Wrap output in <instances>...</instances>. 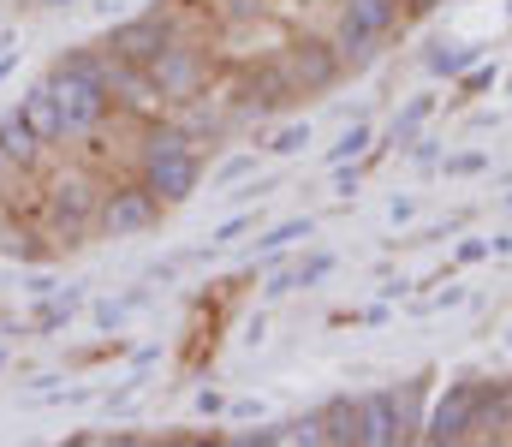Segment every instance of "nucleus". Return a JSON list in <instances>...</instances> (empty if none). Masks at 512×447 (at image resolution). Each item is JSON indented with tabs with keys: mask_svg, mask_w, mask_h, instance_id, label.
Masks as SVG:
<instances>
[{
	"mask_svg": "<svg viewBox=\"0 0 512 447\" xmlns=\"http://www.w3.org/2000/svg\"><path fill=\"white\" fill-rule=\"evenodd\" d=\"M102 173H90L84 161H72V167H54L48 179H42V191H36V221H42V233H48V245L54 251H78V245H90L96 239V209H102Z\"/></svg>",
	"mask_w": 512,
	"mask_h": 447,
	"instance_id": "1",
	"label": "nucleus"
},
{
	"mask_svg": "<svg viewBox=\"0 0 512 447\" xmlns=\"http://www.w3.org/2000/svg\"><path fill=\"white\" fill-rule=\"evenodd\" d=\"M405 24H411V18H405L399 0H334L328 36H334L346 72H364V66L382 60V48H393V42L405 36Z\"/></svg>",
	"mask_w": 512,
	"mask_h": 447,
	"instance_id": "2",
	"label": "nucleus"
},
{
	"mask_svg": "<svg viewBox=\"0 0 512 447\" xmlns=\"http://www.w3.org/2000/svg\"><path fill=\"white\" fill-rule=\"evenodd\" d=\"M185 18L191 12H179V6H149V12H131V18H120V24H108V36H102V48L114 54V60H126V66H155L179 36H185Z\"/></svg>",
	"mask_w": 512,
	"mask_h": 447,
	"instance_id": "3",
	"label": "nucleus"
},
{
	"mask_svg": "<svg viewBox=\"0 0 512 447\" xmlns=\"http://www.w3.org/2000/svg\"><path fill=\"white\" fill-rule=\"evenodd\" d=\"M149 78H155L161 108H185V102L209 96V84H215V48H209L197 30H185V36L149 66Z\"/></svg>",
	"mask_w": 512,
	"mask_h": 447,
	"instance_id": "4",
	"label": "nucleus"
},
{
	"mask_svg": "<svg viewBox=\"0 0 512 447\" xmlns=\"http://www.w3.org/2000/svg\"><path fill=\"white\" fill-rule=\"evenodd\" d=\"M221 102H227L233 120H274V114H286L298 102V90H292L280 54H262V60H245L239 66V78H233V90Z\"/></svg>",
	"mask_w": 512,
	"mask_h": 447,
	"instance_id": "5",
	"label": "nucleus"
},
{
	"mask_svg": "<svg viewBox=\"0 0 512 447\" xmlns=\"http://www.w3.org/2000/svg\"><path fill=\"white\" fill-rule=\"evenodd\" d=\"M167 215V203L131 173V179H108L102 185V209H96V239H143L155 233Z\"/></svg>",
	"mask_w": 512,
	"mask_h": 447,
	"instance_id": "6",
	"label": "nucleus"
},
{
	"mask_svg": "<svg viewBox=\"0 0 512 447\" xmlns=\"http://www.w3.org/2000/svg\"><path fill=\"white\" fill-rule=\"evenodd\" d=\"M274 54H280V66H286V78H292L298 96H328L346 78V60H340V48H334L328 30H298Z\"/></svg>",
	"mask_w": 512,
	"mask_h": 447,
	"instance_id": "7",
	"label": "nucleus"
},
{
	"mask_svg": "<svg viewBox=\"0 0 512 447\" xmlns=\"http://www.w3.org/2000/svg\"><path fill=\"white\" fill-rule=\"evenodd\" d=\"M48 84H54L60 120H66V144H72V138H96V132L108 126V114H120V108H114V96H108V84H102V78H90V72L54 66V72H48Z\"/></svg>",
	"mask_w": 512,
	"mask_h": 447,
	"instance_id": "8",
	"label": "nucleus"
},
{
	"mask_svg": "<svg viewBox=\"0 0 512 447\" xmlns=\"http://www.w3.org/2000/svg\"><path fill=\"white\" fill-rule=\"evenodd\" d=\"M477 382L483 376H453L441 394H429V418H423V442L429 447H465L477 424Z\"/></svg>",
	"mask_w": 512,
	"mask_h": 447,
	"instance_id": "9",
	"label": "nucleus"
},
{
	"mask_svg": "<svg viewBox=\"0 0 512 447\" xmlns=\"http://www.w3.org/2000/svg\"><path fill=\"white\" fill-rule=\"evenodd\" d=\"M137 179H143L167 209H179V203H191V197L203 191V149H179V155L137 161Z\"/></svg>",
	"mask_w": 512,
	"mask_h": 447,
	"instance_id": "10",
	"label": "nucleus"
},
{
	"mask_svg": "<svg viewBox=\"0 0 512 447\" xmlns=\"http://www.w3.org/2000/svg\"><path fill=\"white\" fill-rule=\"evenodd\" d=\"M471 442H512V376H483L477 382V424Z\"/></svg>",
	"mask_w": 512,
	"mask_h": 447,
	"instance_id": "11",
	"label": "nucleus"
},
{
	"mask_svg": "<svg viewBox=\"0 0 512 447\" xmlns=\"http://www.w3.org/2000/svg\"><path fill=\"white\" fill-rule=\"evenodd\" d=\"M358 447H405L399 442V406H393V388H370V394H358Z\"/></svg>",
	"mask_w": 512,
	"mask_h": 447,
	"instance_id": "12",
	"label": "nucleus"
},
{
	"mask_svg": "<svg viewBox=\"0 0 512 447\" xmlns=\"http://www.w3.org/2000/svg\"><path fill=\"white\" fill-rule=\"evenodd\" d=\"M12 108H18V120H24V126H30L48 149H66V120H60V102H54V84H48V78H42V84H30Z\"/></svg>",
	"mask_w": 512,
	"mask_h": 447,
	"instance_id": "13",
	"label": "nucleus"
},
{
	"mask_svg": "<svg viewBox=\"0 0 512 447\" xmlns=\"http://www.w3.org/2000/svg\"><path fill=\"white\" fill-rule=\"evenodd\" d=\"M0 257H12V263H48V257H54V245H48L36 209H30V215H12V209L0 215Z\"/></svg>",
	"mask_w": 512,
	"mask_h": 447,
	"instance_id": "14",
	"label": "nucleus"
},
{
	"mask_svg": "<svg viewBox=\"0 0 512 447\" xmlns=\"http://www.w3.org/2000/svg\"><path fill=\"white\" fill-rule=\"evenodd\" d=\"M0 149H6V161H12L18 173H30V179H36V173L48 167V155H54V149L18 120V108H0Z\"/></svg>",
	"mask_w": 512,
	"mask_h": 447,
	"instance_id": "15",
	"label": "nucleus"
},
{
	"mask_svg": "<svg viewBox=\"0 0 512 447\" xmlns=\"http://www.w3.org/2000/svg\"><path fill=\"white\" fill-rule=\"evenodd\" d=\"M334 269H340V263H334V251H310V257H298L292 269H280V275L262 287V298H286V293H304V287H322Z\"/></svg>",
	"mask_w": 512,
	"mask_h": 447,
	"instance_id": "16",
	"label": "nucleus"
},
{
	"mask_svg": "<svg viewBox=\"0 0 512 447\" xmlns=\"http://www.w3.org/2000/svg\"><path fill=\"white\" fill-rule=\"evenodd\" d=\"M429 120H435V96H405V102L393 108V120H387L382 149H411L417 138H423Z\"/></svg>",
	"mask_w": 512,
	"mask_h": 447,
	"instance_id": "17",
	"label": "nucleus"
},
{
	"mask_svg": "<svg viewBox=\"0 0 512 447\" xmlns=\"http://www.w3.org/2000/svg\"><path fill=\"white\" fill-rule=\"evenodd\" d=\"M435 376H411L405 388H393V406H399V442L411 447V442H423V418H429V388Z\"/></svg>",
	"mask_w": 512,
	"mask_h": 447,
	"instance_id": "18",
	"label": "nucleus"
},
{
	"mask_svg": "<svg viewBox=\"0 0 512 447\" xmlns=\"http://www.w3.org/2000/svg\"><path fill=\"white\" fill-rule=\"evenodd\" d=\"M316 418H322V436H328V447H358V400H352V394L322 400V406H316Z\"/></svg>",
	"mask_w": 512,
	"mask_h": 447,
	"instance_id": "19",
	"label": "nucleus"
},
{
	"mask_svg": "<svg viewBox=\"0 0 512 447\" xmlns=\"http://www.w3.org/2000/svg\"><path fill=\"white\" fill-rule=\"evenodd\" d=\"M316 233V221L310 215H292V221H274V227H262V239H256V269H268L274 257H286L298 239H310Z\"/></svg>",
	"mask_w": 512,
	"mask_h": 447,
	"instance_id": "20",
	"label": "nucleus"
},
{
	"mask_svg": "<svg viewBox=\"0 0 512 447\" xmlns=\"http://www.w3.org/2000/svg\"><path fill=\"white\" fill-rule=\"evenodd\" d=\"M78 310H84V287H54V293H42V304H36V328L42 334H60V328H72Z\"/></svg>",
	"mask_w": 512,
	"mask_h": 447,
	"instance_id": "21",
	"label": "nucleus"
},
{
	"mask_svg": "<svg viewBox=\"0 0 512 447\" xmlns=\"http://www.w3.org/2000/svg\"><path fill=\"white\" fill-rule=\"evenodd\" d=\"M477 60H483L477 42H429V54H423V66H429L435 78H447V84H453L465 66H477Z\"/></svg>",
	"mask_w": 512,
	"mask_h": 447,
	"instance_id": "22",
	"label": "nucleus"
},
{
	"mask_svg": "<svg viewBox=\"0 0 512 447\" xmlns=\"http://www.w3.org/2000/svg\"><path fill=\"white\" fill-rule=\"evenodd\" d=\"M370 149H376V126H370V120H352V126L328 144V167H340V161H364Z\"/></svg>",
	"mask_w": 512,
	"mask_h": 447,
	"instance_id": "23",
	"label": "nucleus"
},
{
	"mask_svg": "<svg viewBox=\"0 0 512 447\" xmlns=\"http://www.w3.org/2000/svg\"><path fill=\"white\" fill-rule=\"evenodd\" d=\"M495 78H501V66H495V60L483 54L477 66H465V72L453 78V96H447V102H453V108H459V102H477V96H483V90H489Z\"/></svg>",
	"mask_w": 512,
	"mask_h": 447,
	"instance_id": "24",
	"label": "nucleus"
},
{
	"mask_svg": "<svg viewBox=\"0 0 512 447\" xmlns=\"http://www.w3.org/2000/svg\"><path fill=\"white\" fill-rule=\"evenodd\" d=\"M256 227H262V215H256V209H239V215H227V221L209 233V251H227V245H239V239H245V233H256Z\"/></svg>",
	"mask_w": 512,
	"mask_h": 447,
	"instance_id": "25",
	"label": "nucleus"
},
{
	"mask_svg": "<svg viewBox=\"0 0 512 447\" xmlns=\"http://www.w3.org/2000/svg\"><path fill=\"white\" fill-rule=\"evenodd\" d=\"M441 173L447 179H477V173H489V149H447Z\"/></svg>",
	"mask_w": 512,
	"mask_h": 447,
	"instance_id": "26",
	"label": "nucleus"
},
{
	"mask_svg": "<svg viewBox=\"0 0 512 447\" xmlns=\"http://www.w3.org/2000/svg\"><path fill=\"white\" fill-rule=\"evenodd\" d=\"M316 144V132H310V120H292V126H280L274 138H268V155H304V149Z\"/></svg>",
	"mask_w": 512,
	"mask_h": 447,
	"instance_id": "27",
	"label": "nucleus"
},
{
	"mask_svg": "<svg viewBox=\"0 0 512 447\" xmlns=\"http://www.w3.org/2000/svg\"><path fill=\"white\" fill-rule=\"evenodd\" d=\"M143 287H137V293H126V298H102V304H96V322H102V328H108V334H114V328H120V322H126L131 310H137V304H143Z\"/></svg>",
	"mask_w": 512,
	"mask_h": 447,
	"instance_id": "28",
	"label": "nucleus"
},
{
	"mask_svg": "<svg viewBox=\"0 0 512 447\" xmlns=\"http://www.w3.org/2000/svg\"><path fill=\"white\" fill-rule=\"evenodd\" d=\"M245 173H256V155H233V161H221V167L209 173V191H227V185H239Z\"/></svg>",
	"mask_w": 512,
	"mask_h": 447,
	"instance_id": "29",
	"label": "nucleus"
},
{
	"mask_svg": "<svg viewBox=\"0 0 512 447\" xmlns=\"http://www.w3.org/2000/svg\"><path fill=\"white\" fill-rule=\"evenodd\" d=\"M286 442H298V447H328V436H322V418L310 412V418H292L286 424Z\"/></svg>",
	"mask_w": 512,
	"mask_h": 447,
	"instance_id": "30",
	"label": "nucleus"
},
{
	"mask_svg": "<svg viewBox=\"0 0 512 447\" xmlns=\"http://www.w3.org/2000/svg\"><path fill=\"white\" fill-rule=\"evenodd\" d=\"M358 185H364V161H340V167H334V197H340V203H352V197H358Z\"/></svg>",
	"mask_w": 512,
	"mask_h": 447,
	"instance_id": "31",
	"label": "nucleus"
},
{
	"mask_svg": "<svg viewBox=\"0 0 512 447\" xmlns=\"http://www.w3.org/2000/svg\"><path fill=\"white\" fill-rule=\"evenodd\" d=\"M483 257H495V239H459L453 251V263H483Z\"/></svg>",
	"mask_w": 512,
	"mask_h": 447,
	"instance_id": "32",
	"label": "nucleus"
},
{
	"mask_svg": "<svg viewBox=\"0 0 512 447\" xmlns=\"http://www.w3.org/2000/svg\"><path fill=\"white\" fill-rule=\"evenodd\" d=\"M411 161H417V167H435V161H441V138H417V144H411Z\"/></svg>",
	"mask_w": 512,
	"mask_h": 447,
	"instance_id": "33",
	"label": "nucleus"
},
{
	"mask_svg": "<svg viewBox=\"0 0 512 447\" xmlns=\"http://www.w3.org/2000/svg\"><path fill=\"white\" fill-rule=\"evenodd\" d=\"M197 412H203V418H221V412H227V400H221V394H209V388H203V394H197Z\"/></svg>",
	"mask_w": 512,
	"mask_h": 447,
	"instance_id": "34",
	"label": "nucleus"
},
{
	"mask_svg": "<svg viewBox=\"0 0 512 447\" xmlns=\"http://www.w3.org/2000/svg\"><path fill=\"white\" fill-rule=\"evenodd\" d=\"M399 6H405V18H429V12H441L447 0H399Z\"/></svg>",
	"mask_w": 512,
	"mask_h": 447,
	"instance_id": "35",
	"label": "nucleus"
},
{
	"mask_svg": "<svg viewBox=\"0 0 512 447\" xmlns=\"http://www.w3.org/2000/svg\"><path fill=\"white\" fill-rule=\"evenodd\" d=\"M387 215H393V227H405V221H411V215H417V203H411V197H399V203H393V209H387Z\"/></svg>",
	"mask_w": 512,
	"mask_h": 447,
	"instance_id": "36",
	"label": "nucleus"
},
{
	"mask_svg": "<svg viewBox=\"0 0 512 447\" xmlns=\"http://www.w3.org/2000/svg\"><path fill=\"white\" fill-rule=\"evenodd\" d=\"M12 179H30V173H18V167H12V161H6V149H0V191H6V185H12Z\"/></svg>",
	"mask_w": 512,
	"mask_h": 447,
	"instance_id": "37",
	"label": "nucleus"
},
{
	"mask_svg": "<svg viewBox=\"0 0 512 447\" xmlns=\"http://www.w3.org/2000/svg\"><path fill=\"white\" fill-rule=\"evenodd\" d=\"M12 72H18V48H6V54H0V84H6Z\"/></svg>",
	"mask_w": 512,
	"mask_h": 447,
	"instance_id": "38",
	"label": "nucleus"
},
{
	"mask_svg": "<svg viewBox=\"0 0 512 447\" xmlns=\"http://www.w3.org/2000/svg\"><path fill=\"white\" fill-rule=\"evenodd\" d=\"M167 6H179V12H215V0H167Z\"/></svg>",
	"mask_w": 512,
	"mask_h": 447,
	"instance_id": "39",
	"label": "nucleus"
},
{
	"mask_svg": "<svg viewBox=\"0 0 512 447\" xmlns=\"http://www.w3.org/2000/svg\"><path fill=\"white\" fill-rule=\"evenodd\" d=\"M42 12H66V6H78V0H36Z\"/></svg>",
	"mask_w": 512,
	"mask_h": 447,
	"instance_id": "40",
	"label": "nucleus"
},
{
	"mask_svg": "<svg viewBox=\"0 0 512 447\" xmlns=\"http://www.w3.org/2000/svg\"><path fill=\"white\" fill-rule=\"evenodd\" d=\"M6 48H12V30H0V54H6Z\"/></svg>",
	"mask_w": 512,
	"mask_h": 447,
	"instance_id": "41",
	"label": "nucleus"
},
{
	"mask_svg": "<svg viewBox=\"0 0 512 447\" xmlns=\"http://www.w3.org/2000/svg\"><path fill=\"white\" fill-rule=\"evenodd\" d=\"M0 370H6V346H0Z\"/></svg>",
	"mask_w": 512,
	"mask_h": 447,
	"instance_id": "42",
	"label": "nucleus"
},
{
	"mask_svg": "<svg viewBox=\"0 0 512 447\" xmlns=\"http://www.w3.org/2000/svg\"><path fill=\"white\" fill-rule=\"evenodd\" d=\"M507 96H512V72H507Z\"/></svg>",
	"mask_w": 512,
	"mask_h": 447,
	"instance_id": "43",
	"label": "nucleus"
},
{
	"mask_svg": "<svg viewBox=\"0 0 512 447\" xmlns=\"http://www.w3.org/2000/svg\"><path fill=\"white\" fill-rule=\"evenodd\" d=\"M507 209H512V191H507Z\"/></svg>",
	"mask_w": 512,
	"mask_h": 447,
	"instance_id": "44",
	"label": "nucleus"
},
{
	"mask_svg": "<svg viewBox=\"0 0 512 447\" xmlns=\"http://www.w3.org/2000/svg\"><path fill=\"white\" fill-rule=\"evenodd\" d=\"M507 346H512V334H507Z\"/></svg>",
	"mask_w": 512,
	"mask_h": 447,
	"instance_id": "45",
	"label": "nucleus"
}]
</instances>
